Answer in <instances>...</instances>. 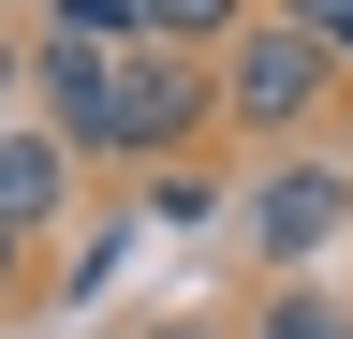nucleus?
<instances>
[{
  "instance_id": "1",
  "label": "nucleus",
  "mask_w": 353,
  "mask_h": 339,
  "mask_svg": "<svg viewBox=\"0 0 353 339\" xmlns=\"http://www.w3.org/2000/svg\"><path fill=\"white\" fill-rule=\"evenodd\" d=\"M324 104H339V45H324L309 15H280V0H265L236 45H221V133H250V148H294Z\"/></svg>"
},
{
  "instance_id": "2",
  "label": "nucleus",
  "mask_w": 353,
  "mask_h": 339,
  "mask_svg": "<svg viewBox=\"0 0 353 339\" xmlns=\"http://www.w3.org/2000/svg\"><path fill=\"white\" fill-rule=\"evenodd\" d=\"M192 133H221V59L206 45H118V74H103V162H176Z\"/></svg>"
},
{
  "instance_id": "3",
  "label": "nucleus",
  "mask_w": 353,
  "mask_h": 339,
  "mask_svg": "<svg viewBox=\"0 0 353 339\" xmlns=\"http://www.w3.org/2000/svg\"><path fill=\"white\" fill-rule=\"evenodd\" d=\"M236 222H250V251H265V280H309V266L353 236V162H324V148H280V162L236 192Z\"/></svg>"
},
{
  "instance_id": "4",
  "label": "nucleus",
  "mask_w": 353,
  "mask_h": 339,
  "mask_svg": "<svg viewBox=\"0 0 353 339\" xmlns=\"http://www.w3.org/2000/svg\"><path fill=\"white\" fill-rule=\"evenodd\" d=\"M59 206H74V133H44V118H30V133H0V222L44 236Z\"/></svg>"
},
{
  "instance_id": "5",
  "label": "nucleus",
  "mask_w": 353,
  "mask_h": 339,
  "mask_svg": "<svg viewBox=\"0 0 353 339\" xmlns=\"http://www.w3.org/2000/svg\"><path fill=\"white\" fill-rule=\"evenodd\" d=\"M132 177H148V192H132V222H221V206H236L192 148H176V162H132Z\"/></svg>"
},
{
  "instance_id": "6",
  "label": "nucleus",
  "mask_w": 353,
  "mask_h": 339,
  "mask_svg": "<svg viewBox=\"0 0 353 339\" xmlns=\"http://www.w3.org/2000/svg\"><path fill=\"white\" fill-rule=\"evenodd\" d=\"M250 15H265V0H148V30H162V45H206V59L236 45Z\"/></svg>"
},
{
  "instance_id": "7",
  "label": "nucleus",
  "mask_w": 353,
  "mask_h": 339,
  "mask_svg": "<svg viewBox=\"0 0 353 339\" xmlns=\"http://www.w3.org/2000/svg\"><path fill=\"white\" fill-rule=\"evenodd\" d=\"M250 339H353V310H339L324 280H280V295H265V325H250Z\"/></svg>"
},
{
  "instance_id": "8",
  "label": "nucleus",
  "mask_w": 353,
  "mask_h": 339,
  "mask_svg": "<svg viewBox=\"0 0 353 339\" xmlns=\"http://www.w3.org/2000/svg\"><path fill=\"white\" fill-rule=\"evenodd\" d=\"M59 45H148V0H44Z\"/></svg>"
},
{
  "instance_id": "9",
  "label": "nucleus",
  "mask_w": 353,
  "mask_h": 339,
  "mask_svg": "<svg viewBox=\"0 0 353 339\" xmlns=\"http://www.w3.org/2000/svg\"><path fill=\"white\" fill-rule=\"evenodd\" d=\"M15 89H30V45H0V133H15Z\"/></svg>"
},
{
  "instance_id": "10",
  "label": "nucleus",
  "mask_w": 353,
  "mask_h": 339,
  "mask_svg": "<svg viewBox=\"0 0 353 339\" xmlns=\"http://www.w3.org/2000/svg\"><path fill=\"white\" fill-rule=\"evenodd\" d=\"M132 339H221V325H192V310H162V325H132Z\"/></svg>"
},
{
  "instance_id": "11",
  "label": "nucleus",
  "mask_w": 353,
  "mask_h": 339,
  "mask_svg": "<svg viewBox=\"0 0 353 339\" xmlns=\"http://www.w3.org/2000/svg\"><path fill=\"white\" fill-rule=\"evenodd\" d=\"M324 45H339V74H353V0H339V15H324Z\"/></svg>"
},
{
  "instance_id": "12",
  "label": "nucleus",
  "mask_w": 353,
  "mask_h": 339,
  "mask_svg": "<svg viewBox=\"0 0 353 339\" xmlns=\"http://www.w3.org/2000/svg\"><path fill=\"white\" fill-rule=\"evenodd\" d=\"M15 251H30V236H15V222H0V295H15Z\"/></svg>"
},
{
  "instance_id": "13",
  "label": "nucleus",
  "mask_w": 353,
  "mask_h": 339,
  "mask_svg": "<svg viewBox=\"0 0 353 339\" xmlns=\"http://www.w3.org/2000/svg\"><path fill=\"white\" fill-rule=\"evenodd\" d=\"M280 15H309V30H324V15H339V0H280Z\"/></svg>"
}]
</instances>
